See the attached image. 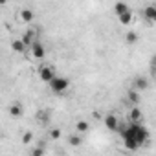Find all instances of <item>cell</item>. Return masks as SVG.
Listing matches in <instances>:
<instances>
[{"instance_id": "obj_21", "label": "cell", "mask_w": 156, "mask_h": 156, "mask_svg": "<svg viewBox=\"0 0 156 156\" xmlns=\"http://www.w3.org/2000/svg\"><path fill=\"white\" fill-rule=\"evenodd\" d=\"M44 154H46V147H44V145H39V147H35V149L31 151L30 156H44Z\"/></svg>"}, {"instance_id": "obj_13", "label": "cell", "mask_w": 156, "mask_h": 156, "mask_svg": "<svg viewBox=\"0 0 156 156\" xmlns=\"http://www.w3.org/2000/svg\"><path fill=\"white\" fill-rule=\"evenodd\" d=\"M132 20H134L132 11H129V13H125V15H119V17H118V22H119L121 26H125V28H129V26L132 24Z\"/></svg>"}, {"instance_id": "obj_3", "label": "cell", "mask_w": 156, "mask_h": 156, "mask_svg": "<svg viewBox=\"0 0 156 156\" xmlns=\"http://www.w3.org/2000/svg\"><path fill=\"white\" fill-rule=\"evenodd\" d=\"M149 87H151V83H149V79L145 75H136L134 79H132V90H136V92H145V90H149Z\"/></svg>"}, {"instance_id": "obj_9", "label": "cell", "mask_w": 156, "mask_h": 156, "mask_svg": "<svg viewBox=\"0 0 156 156\" xmlns=\"http://www.w3.org/2000/svg\"><path fill=\"white\" fill-rule=\"evenodd\" d=\"M90 129H92V125L87 121V119H77L75 121V132L77 134H87V132H90Z\"/></svg>"}, {"instance_id": "obj_2", "label": "cell", "mask_w": 156, "mask_h": 156, "mask_svg": "<svg viewBox=\"0 0 156 156\" xmlns=\"http://www.w3.org/2000/svg\"><path fill=\"white\" fill-rule=\"evenodd\" d=\"M57 77V72H55V68L51 66V64H42L41 68H39V79L42 81V83H51L53 79Z\"/></svg>"}, {"instance_id": "obj_10", "label": "cell", "mask_w": 156, "mask_h": 156, "mask_svg": "<svg viewBox=\"0 0 156 156\" xmlns=\"http://www.w3.org/2000/svg\"><path fill=\"white\" fill-rule=\"evenodd\" d=\"M141 110L138 108V107H132L130 110H129V114H127V118H129V123H140L141 121Z\"/></svg>"}, {"instance_id": "obj_16", "label": "cell", "mask_w": 156, "mask_h": 156, "mask_svg": "<svg viewBox=\"0 0 156 156\" xmlns=\"http://www.w3.org/2000/svg\"><path fill=\"white\" fill-rule=\"evenodd\" d=\"M127 99H129V103H130L132 107H138V103H140V92L129 88V92H127Z\"/></svg>"}, {"instance_id": "obj_23", "label": "cell", "mask_w": 156, "mask_h": 156, "mask_svg": "<svg viewBox=\"0 0 156 156\" xmlns=\"http://www.w3.org/2000/svg\"><path fill=\"white\" fill-rule=\"evenodd\" d=\"M151 70H152V73L156 75V55H152V59H151Z\"/></svg>"}, {"instance_id": "obj_22", "label": "cell", "mask_w": 156, "mask_h": 156, "mask_svg": "<svg viewBox=\"0 0 156 156\" xmlns=\"http://www.w3.org/2000/svg\"><path fill=\"white\" fill-rule=\"evenodd\" d=\"M31 141H33V134H31L30 130L24 132V134H22V143H24V145H30Z\"/></svg>"}, {"instance_id": "obj_24", "label": "cell", "mask_w": 156, "mask_h": 156, "mask_svg": "<svg viewBox=\"0 0 156 156\" xmlns=\"http://www.w3.org/2000/svg\"><path fill=\"white\" fill-rule=\"evenodd\" d=\"M123 156H130V154H123Z\"/></svg>"}, {"instance_id": "obj_5", "label": "cell", "mask_w": 156, "mask_h": 156, "mask_svg": "<svg viewBox=\"0 0 156 156\" xmlns=\"http://www.w3.org/2000/svg\"><path fill=\"white\" fill-rule=\"evenodd\" d=\"M8 112H9V116H11V118L19 119V118H22V116H24V107H22V103H20V101H13V103L9 105V108H8Z\"/></svg>"}, {"instance_id": "obj_11", "label": "cell", "mask_w": 156, "mask_h": 156, "mask_svg": "<svg viewBox=\"0 0 156 156\" xmlns=\"http://www.w3.org/2000/svg\"><path fill=\"white\" fill-rule=\"evenodd\" d=\"M68 145H72V147H75V149H79V147L83 145V136L77 134V132L70 134V136H68Z\"/></svg>"}, {"instance_id": "obj_17", "label": "cell", "mask_w": 156, "mask_h": 156, "mask_svg": "<svg viewBox=\"0 0 156 156\" xmlns=\"http://www.w3.org/2000/svg\"><path fill=\"white\" fill-rule=\"evenodd\" d=\"M20 19H22L24 22H31V20L35 19V13H33V9H30V8H24V9H20Z\"/></svg>"}, {"instance_id": "obj_15", "label": "cell", "mask_w": 156, "mask_h": 156, "mask_svg": "<svg viewBox=\"0 0 156 156\" xmlns=\"http://www.w3.org/2000/svg\"><path fill=\"white\" fill-rule=\"evenodd\" d=\"M11 48H13L15 53H24V51L28 50V46L22 42V39H15V41L11 42Z\"/></svg>"}, {"instance_id": "obj_1", "label": "cell", "mask_w": 156, "mask_h": 156, "mask_svg": "<svg viewBox=\"0 0 156 156\" xmlns=\"http://www.w3.org/2000/svg\"><path fill=\"white\" fill-rule=\"evenodd\" d=\"M70 79L68 77H62V75H57L55 79L48 85L50 87V90H51V94H64L68 88H70Z\"/></svg>"}, {"instance_id": "obj_6", "label": "cell", "mask_w": 156, "mask_h": 156, "mask_svg": "<svg viewBox=\"0 0 156 156\" xmlns=\"http://www.w3.org/2000/svg\"><path fill=\"white\" fill-rule=\"evenodd\" d=\"M20 39H22V42H24L28 48H31V46L39 41V39H37V30H26Z\"/></svg>"}, {"instance_id": "obj_8", "label": "cell", "mask_w": 156, "mask_h": 156, "mask_svg": "<svg viewBox=\"0 0 156 156\" xmlns=\"http://www.w3.org/2000/svg\"><path fill=\"white\" fill-rule=\"evenodd\" d=\"M143 17H145L147 22H156V2L147 4L143 8Z\"/></svg>"}, {"instance_id": "obj_4", "label": "cell", "mask_w": 156, "mask_h": 156, "mask_svg": "<svg viewBox=\"0 0 156 156\" xmlns=\"http://www.w3.org/2000/svg\"><path fill=\"white\" fill-rule=\"evenodd\" d=\"M103 121H105V127L108 129V130H112V132H118L119 130V127H121V123H119V119H118V116L116 114H107L105 118H103Z\"/></svg>"}, {"instance_id": "obj_18", "label": "cell", "mask_w": 156, "mask_h": 156, "mask_svg": "<svg viewBox=\"0 0 156 156\" xmlns=\"http://www.w3.org/2000/svg\"><path fill=\"white\" fill-rule=\"evenodd\" d=\"M37 121L46 127V125L50 123V112H48V110H39V112H37Z\"/></svg>"}, {"instance_id": "obj_14", "label": "cell", "mask_w": 156, "mask_h": 156, "mask_svg": "<svg viewBox=\"0 0 156 156\" xmlns=\"http://www.w3.org/2000/svg\"><path fill=\"white\" fill-rule=\"evenodd\" d=\"M129 11H132L130 8H129V4H125V2H118V4H114V13L119 17V15H125V13H129Z\"/></svg>"}, {"instance_id": "obj_12", "label": "cell", "mask_w": 156, "mask_h": 156, "mask_svg": "<svg viewBox=\"0 0 156 156\" xmlns=\"http://www.w3.org/2000/svg\"><path fill=\"white\" fill-rule=\"evenodd\" d=\"M138 41H140V35H138V31H134V30H129V31L125 33V42H127L129 46H134V44H138Z\"/></svg>"}, {"instance_id": "obj_19", "label": "cell", "mask_w": 156, "mask_h": 156, "mask_svg": "<svg viewBox=\"0 0 156 156\" xmlns=\"http://www.w3.org/2000/svg\"><path fill=\"white\" fill-rule=\"evenodd\" d=\"M123 143H125V147H127L129 151H138V149H140V143H138L134 138H130V136H129V138H123Z\"/></svg>"}, {"instance_id": "obj_20", "label": "cell", "mask_w": 156, "mask_h": 156, "mask_svg": "<svg viewBox=\"0 0 156 156\" xmlns=\"http://www.w3.org/2000/svg\"><path fill=\"white\" fill-rule=\"evenodd\" d=\"M48 136H50L51 140H59V138L62 136V130H61L59 127H53V129H50V130H48Z\"/></svg>"}, {"instance_id": "obj_7", "label": "cell", "mask_w": 156, "mask_h": 156, "mask_svg": "<svg viewBox=\"0 0 156 156\" xmlns=\"http://www.w3.org/2000/svg\"><path fill=\"white\" fill-rule=\"evenodd\" d=\"M30 50H31L33 59H44V57H46V48H44V44H42L41 41H37Z\"/></svg>"}]
</instances>
